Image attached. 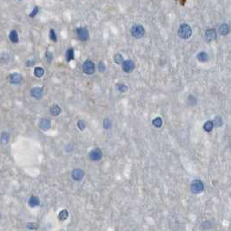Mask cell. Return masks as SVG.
<instances>
[{"mask_svg":"<svg viewBox=\"0 0 231 231\" xmlns=\"http://www.w3.org/2000/svg\"><path fill=\"white\" fill-rule=\"evenodd\" d=\"M192 35V29L187 24H183L180 25L178 29V36L180 38L188 39Z\"/></svg>","mask_w":231,"mask_h":231,"instance_id":"obj_1","label":"cell"},{"mask_svg":"<svg viewBox=\"0 0 231 231\" xmlns=\"http://www.w3.org/2000/svg\"><path fill=\"white\" fill-rule=\"evenodd\" d=\"M131 36L135 38H141L145 35V29L142 24H134L130 29Z\"/></svg>","mask_w":231,"mask_h":231,"instance_id":"obj_2","label":"cell"},{"mask_svg":"<svg viewBox=\"0 0 231 231\" xmlns=\"http://www.w3.org/2000/svg\"><path fill=\"white\" fill-rule=\"evenodd\" d=\"M203 190H204V184L202 181L199 179L193 180L192 183H190V191L195 195H197L201 194Z\"/></svg>","mask_w":231,"mask_h":231,"instance_id":"obj_3","label":"cell"},{"mask_svg":"<svg viewBox=\"0 0 231 231\" xmlns=\"http://www.w3.org/2000/svg\"><path fill=\"white\" fill-rule=\"evenodd\" d=\"M83 71L87 75H92L96 71V66L95 63L92 62L91 60H86L83 63Z\"/></svg>","mask_w":231,"mask_h":231,"instance_id":"obj_4","label":"cell"},{"mask_svg":"<svg viewBox=\"0 0 231 231\" xmlns=\"http://www.w3.org/2000/svg\"><path fill=\"white\" fill-rule=\"evenodd\" d=\"M77 38L80 41H87L90 38V33L86 27H78L76 29Z\"/></svg>","mask_w":231,"mask_h":231,"instance_id":"obj_5","label":"cell"},{"mask_svg":"<svg viewBox=\"0 0 231 231\" xmlns=\"http://www.w3.org/2000/svg\"><path fill=\"white\" fill-rule=\"evenodd\" d=\"M89 158L91 162H99L103 158V151L99 148L91 149L89 153Z\"/></svg>","mask_w":231,"mask_h":231,"instance_id":"obj_6","label":"cell"},{"mask_svg":"<svg viewBox=\"0 0 231 231\" xmlns=\"http://www.w3.org/2000/svg\"><path fill=\"white\" fill-rule=\"evenodd\" d=\"M71 177L76 182H81L84 177V171L81 168H75L71 172Z\"/></svg>","mask_w":231,"mask_h":231,"instance_id":"obj_7","label":"cell"},{"mask_svg":"<svg viewBox=\"0 0 231 231\" xmlns=\"http://www.w3.org/2000/svg\"><path fill=\"white\" fill-rule=\"evenodd\" d=\"M122 67H123V71L124 72L130 73L132 72L135 69V63L130 59H127L122 64Z\"/></svg>","mask_w":231,"mask_h":231,"instance_id":"obj_8","label":"cell"},{"mask_svg":"<svg viewBox=\"0 0 231 231\" xmlns=\"http://www.w3.org/2000/svg\"><path fill=\"white\" fill-rule=\"evenodd\" d=\"M9 81L11 84H15V85L20 84L23 81V77L19 73H12L10 75Z\"/></svg>","mask_w":231,"mask_h":231,"instance_id":"obj_9","label":"cell"},{"mask_svg":"<svg viewBox=\"0 0 231 231\" xmlns=\"http://www.w3.org/2000/svg\"><path fill=\"white\" fill-rule=\"evenodd\" d=\"M30 95L32 97H34L37 100H40L43 97V89L40 87H34L33 89L30 91Z\"/></svg>","mask_w":231,"mask_h":231,"instance_id":"obj_10","label":"cell"},{"mask_svg":"<svg viewBox=\"0 0 231 231\" xmlns=\"http://www.w3.org/2000/svg\"><path fill=\"white\" fill-rule=\"evenodd\" d=\"M217 38V31L215 29H208L205 31V38L208 42H211L216 40Z\"/></svg>","mask_w":231,"mask_h":231,"instance_id":"obj_11","label":"cell"},{"mask_svg":"<svg viewBox=\"0 0 231 231\" xmlns=\"http://www.w3.org/2000/svg\"><path fill=\"white\" fill-rule=\"evenodd\" d=\"M51 121L49 120V119H47V118H42V119L40 120L39 127H40L41 130L46 131V130H48L49 129L51 128Z\"/></svg>","mask_w":231,"mask_h":231,"instance_id":"obj_12","label":"cell"},{"mask_svg":"<svg viewBox=\"0 0 231 231\" xmlns=\"http://www.w3.org/2000/svg\"><path fill=\"white\" fill-rule=\"evenodd\" d=\"M28 205L30 208H36L40 205V200L37 196H31L28 200Z\"/></svg>","mask_w":231,"mask_h":231,"instance_id":"obj_13","label":"cell"},{"mask_svg":"<svg viewBox=\"0 0 231 231\" xmlns=\"http://www.w3.org/2000/svg\"><path fill=\"white\" fill-rule=\"evenodd\" d=\"M61 112H62V109L59 107V105L58 104H53L50 107V113L51 114L54 116H58L61 114Z\"/></svg>","mask_w":231,"mask_h":231,"instance_id":"obj_14","label":"cell"},{"mask_svg":"<svg viewBox=\"0 0 231 231\" xmlns=\"http://www.w3.org/2000/svg\"><path fill=\"white\" fill-rule=\"evenodd\" d=\"M230 31V27L229 26V24H221L219 27V32L222 36H226L229 33Z\"/></svg>","mask_w":231,"mask_h":231,"instance_id":"obj_15","label":"cell"},{"mask_svg":"<svg viewBox=\"0 0 231 231\" xmlns=\"http://www.w3.org/2000/svg\"><path fill=\"white\" fill-rule=\"evenodd\" d=\"M9 39L13 43H18L19 38H18V31L16 30H13L10 31V34H9Z\"/></svg>","mask_w":231,"mask_h":231,"instance_id":"obj_16","label":"cell"},{"mask_svg":"<svg viewBox=\"0 0 231 231\" xmlns=\"http://www.w3.org/2000/svg\"><path fill=\"white\" fill-rule=\"evenodd\" d=\"M197 59L198 61H200L202 63H205L209 60V55L205 51H201L197 54Z\"/></svg>","mask_w":231,"mask_h":231,"instance_id":"obj_17","label":"cell"},{"mask_svg":"<svg viewBox=\"0 0 231 231\" xmlns=\"http://www.w3.org/2000/svg\"><path fill=\"white\" fill-rule=\"evenodd\" d=\"M65 58H66V61H67L68 63L69 62H71V60H74V50L72 48H70L68 49L67 51H66V52H65Z\"/></svg>","mask_w":231,"mask_h":231,"instance_id":"obj_18","label":"cell"},{"mask_svg":"<svg viewBox=\"0 0 231 231\" xmlns=\"http://www.w3.org/2000/svg\"><path fill=\"white\" fill-rule=\"evenodd\" d=\"M214 123L213 121H207L204 124H203V130H205L206 132H210L214 128Z\"/></svg>","mask_w":231,"mask_h":231,"instance_id":"obj_19","label":"cell"},{"mask_svg":"<svg viewBox=\"0 0 231 231\" xmlns=\"http://www.w3.org/2000/svg\"><path fill=\"white\" fill-rule=\"evenodd\" d=\"M69 217V212L67 209H62L58 214V219L60 221H65Z\"/></svg>","mask_w":231,"mask_h":231,"instance_id":"obj_20","label":"cell"},{"mask_svg":"<svg viewBox=\"0 0 231 231\" xmlns=\"http://www.w3.org/2000/svg\"><path fill=\"white\" fill-rule=\"evenodd\" d=\"M114 61H115V63H116V64H123L125 60H124V57L122 56V54L117 53V54H116L115 57H114Z\"/></svg>","mask_w":231,"mask_h":231,"instance_id":"obj_21","label":"cell"},{"mask_svg":"<svg viewBox=\"0 0 231 231\" xmlns=\"http://www.w3.org/2000/svg\"><path fill=\"white\" fill-rule=\"evenodd\" d=\"M34 75L37 77H42L44 75V70L42 67H36L34 70Z\"/></svg>","mask_w":231,"mask_h":231,"instance_id":"obj_22","label":"cell"},{"mask_svg":"<svg viewBox=\"0 0 231 231\" xmlns=\"http://www.w3.org/2000/svg\"><path fill=\"white\" fill-rule=\"evenodd\" d=\"M152 124L155 127H156V128H160V127H162V125H163V119L160 116L156 117L154 120L152 121Z\"/></svg>","mask_w":231,"mask_h":231,"instance_id":"obj_23","label":"cell"},{"mask_svg":"<svg viewBox=\"0 0 231 231\" xmlns=\"http://www.w3.org/2000/svg\"><path fill=\"white\" fill-rule=\"evenodd\" d=\"M201 228H202L203 230H209L212 228V223L210 221H205L202 222L201 224Z\"/></svg>","mask_w":231,"mask_h":231,"instance_id":"obj_24","label":"cell"},{"mask_svg":"<svg viewBox=\"0 0 231 231\" xmlns=\"http://www.w3.org/2000/svg\"><path fill=\"white\" fill-rule=\"evenodd\" d=\"M49 37H50V39H51L52 42H55V43L58 42V36H57V34H56L55 30H50V35H49Z\"/></svg>","mask_w":231,"mask_h":231,"instance_id":"obj_25","label":"cell"},{"mask_svg":"<svg viewBox=\"0 0 231 231\" xmlns=\"http://www.w3.org/2000/svg\"><path fill=\"white\" fill-rule=\"evenodd\" d=\"M26 228L29 230H37L38 229V224L37 222H28L26 225Z\"/></svg>","mask_w":231,"mask_h":231,"instance_id":"obj_26","label":"cell"},{"mask_svg":"<svg viewBox=\"0 0 231 231\" xmlns=\"http://www.w3.org/2000/svg\"><path fill=\"white\" fill-rule=\"evenodd\" d=\"M9 138H10V136H9V133L7 132H3L2 135H1V141L3 144H7L9 142Z\"/></svg>","mask_w":231,"mask_h":231,"instance_id":"obj_27","label":"cell"},{"mask_svg":"<svg viewBox=\"0 0 231 231\" xmlns=\"http://www.w3.org/2000/svg\"><path fill=\"white\" fill-rule=\"evenodd\" d=\"M213 123H214V125L217 126V127H221L222 125V119H221V116H216L215 119L213 120Z\"/></svg>","mask_w":231,"mask_h":231,"instance_id":"obj_28","label":"cell"},{"mask_svg":"<svg viewBox=\"0 0 231 231\" xmlns=\"http://www.w3.org/2000/svg\"><path fill=\"white\" fill-rule=\"evenodd\" d=\"M77 127H78V129L80 130H85V128H86V123H85V121L83 120V119H80V120L77 122Z\"/></svg>","mask_w":231,"mask_h":231,"instance_id":"obj_29","label":"cell"},{"mask_svg":"<svg viewBox=\"0 0 231 231\" xmlns=\"http://www.w3.org/2000/svg\"><path fill=\"white\" fill-rule=\"evenodd\" d=\"M103 129L105 130H109L111 128V121L109 119V118H105L103 120Z\"/></svg>","mask_w":231,"mask_h":231,"instance_id":"obj_30","label":"cell"},{"mask_svg":"<svg viewBox=\"0 0 231 231\" xmlns=\"http://www.w3.org/2000/svg\"><path fill=\"white\" fill-rule=\"evenodd\" d=\"M116 88H117V90L120 92H126L128 91V87L126 86L125 84H124V83H118V84H116Z\"/></svg>","mask_w":231,"mask_h":231,"instance_id":"obj_31","label":"cell"},{"mask_svg":"<svg viewBox=\"0 0 231 231\" xmlns=\"http://www.w3.org/2000/svg\"><path fill=\"white\" fill-rule=\"evenodd\" d=\"M97 68H98V71H99L100 72H102V73L104 72V71H106V66H105V63H104V62H103V61H100L99 63H98V66H97Z\"/></svg>","mask_w":231,"mask_h":231,"instance_id":"obj_32","label":"cell"},{"mask_svg":"<svg viewBox=\"0 0 231 231\" xmlns=\"http://www.w3.org/2000/svg\"><path fill=\"white\" fill-rule=\"evenodd\" d=\"M188 103L190 105H195V104H197V98L192 95H190L188 97Z\"/></svg>","mask_w":231,"mask_h":231,"instance_id":"obj_33","label":"cell"},{"mask_svg":"<svg viewBox=\"0 0 231 231\" xmlns=\"http://www.w3.org/2000/svg\"><path fill=\"white\" fill-rule=\"evenodd\" d=\"M38 11H39L38 6H35V7H34V9L32 10V11L30 12V14L29 15L30 18H34V17H36V15L38 13Z\"/></svg>","mask_w":231,"mask_h":231,"instance_id":"obj_34","label":"cell"},{"mask_svg":"<svg viewBox=\"0 0 231 231\" xmlns=\"http://www.w3.org/2000/svg\"><path fill=\"white\" fill-rule=\"evenodd\" d=\"M45 57H46V59H47V61H48L49 63H51V62L52 61L53 55L51 52H50V51H46V53H45Z\"/></svg>","mask_w":231,"mask_h":231,"instance_id":"obj_35","label":"cell"},{"mask_svg":"<svg viewBox=\"0 0 231 231\" xmlns=\"http://www.w3.org/2000/svg\"><path fill=\"white\" fill-rule=\"evenodd\" d=\"M34 64H35V61H30V60L27 61V63H26V65H27V66H32Z\"/></svg>","mask_w":231,"mask_h":231,"instance_id":"obj_36","label":"cell"}]
</instances>
